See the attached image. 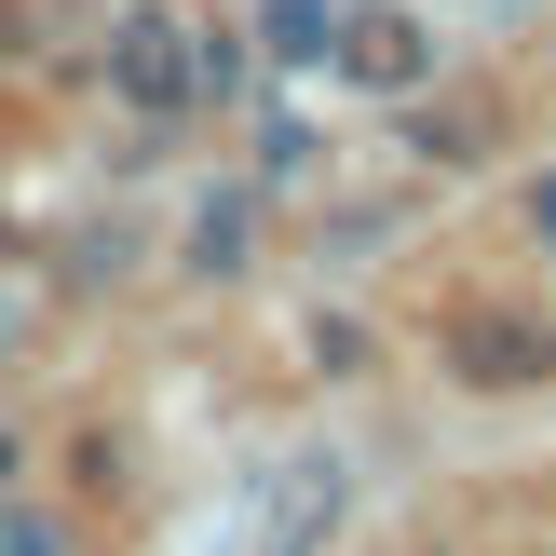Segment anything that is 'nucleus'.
Returning a JSON list of instances; mask_svg holds the SVG:
<instances>
[{"label": "nucleus", "instance_id": "1", "mask_svg": "<svg viewBox=\"0 0 556 556\" xmlns=\"http://www.w3.org/2000/svg\"><path fill=\"white\" fill-rule=\"evenodd\" d=\"M109 96H123L136 123H177V109H204L190 14H123V27H109Z\"/></svg>", "mask_w": 556, "mask_h": 556}, {"label": "nucleus", "instance_id": "2", "mask_svg": "<svg viewBox=\"0 0 556 556\" xmlns=\"http://www.w3.org/2000/svg\"><path fill=\"white\" fill-rule=\"evenodd\" d=\"M448 367L476 380V394H530V380H556V326H530V313H462L448 326Z\"/></svg>", "mask_w": 556, "mask_h": 556}, {"label": "nucleus", "instance_id": "3", "mask_svg": "<svg viewBox=\"0 0 556 556\" xmlns=\"http://www.w3.org/2000/svg\"><path fill=\"white\" fill-rule=\"evenodd\" d=\"M340 68L367 81V96H421L434 81V27L421 14H340Z\"/></svg>", "mask_w": 556, "mask_h": 556}, {"label": "nucleus", "instance_id": "4", "mask_svg": "<svg viewBox=\"0 0 556 556\" xmlns=\"http://www.w3.org/2000/svg\"><path fill=\"white\" fill-rule=\"evenodd\" d=\"M258 54L271 68H340V0H258Z\"/></svg>", "mask_w": 556, "mask_h": 556}, {"label": "nucleus", "instance_id": "5", "mask_svg": "<svg viewBox=\"0 0 556 556\" xmlns=\"http://www.w3.org/2000/svg\"><path fill=\"white\" fill-rule=\"evenodd\" d=\"M244 244H258V204H244V190H217V204L190 217V271H244Z\"/></svg>", "mask_w": 556, "mask_h": 556}, {"label": "nucleus", "instance_id": "6", "mask_svg": "<svg viewBox=\"0 0 556 556\" xmlns=\"http://www.w3.org/2000/svg\"><path fill=\"white\" fill-rule=\"evenodd\" d=\"M0 556H81V543H68V516H41V503H0Z\"/></svg>", "mask_w": 556, "mask_h": 556}, {"label": "nucleus", "instance_id": "7", "mask_svg": "<svg viewBox=\"0 0 556 556\" xmlns=\"http://www.w3.org/2000/svg\"><path fill=\"white\" fill-rule=\"evenodd\" d=\"M190 68H204V96H231V81H244V41H231V27H190Z\"/></svg>", "mask_w": 556, "mask_h": 556}, {"label": "nucleus", "instance_id": "8", "mask_svg": "<svg viewBox=\"0 0 556 556\" xmlns=\"http://www.w3.org/2000/svg\"><path fill=\"white\" fill-rule=\"evenodd\" d=\"M27 68V0H0V81Z\"/></svg>", "mask_w": 556, "mask_h": 556}, {"label": "nucleus", "instance_id": "9", "mask_svg": "<svg viewBox=\"0 0 556 556\" xmlns=\"http://www.w3.org/2000/svg\"><path fill=\"white\" fill-rule=\"evenodd\" d=\"M14 353H27V299L0 286V367H14Z\"/></svg>", "mask_w": 556, "mask_h": 556}, {"label": "nucleus", "instance_id": "10", "mask_svg": "<svg viewBox=\"0 0 556 556\" xmlns=\"http://www.w3.org/2000/svg\"><path fill=\"white\" fill-rule=\"evenodd\" d=\"M530 231H543V244H556V177H543V190H530Z\"/></svg>", "mask_w": 556, "mask_h": 556}, {"label": "nucleus", "instance_id": "11", "mask_svg": "<svg viewBox=\"0 0 556 556\" xmlns=\"http://www.w3.org/2000/svg\"><path fill=\"white\" fill-rule=\"evenodd\" d=\"M0 489H14V434H0Z\"/></svg>", "mask_w": 556, "mask_h": 556}]
</instances>
